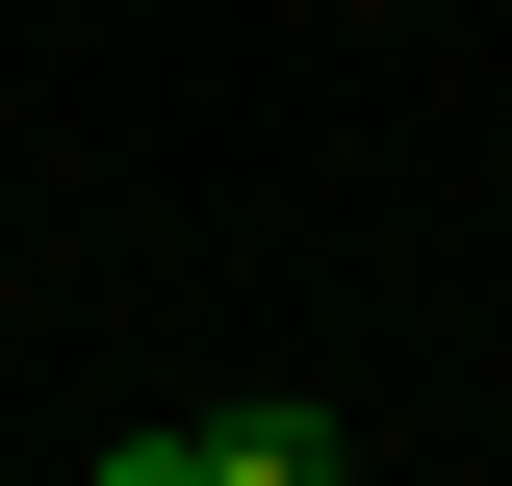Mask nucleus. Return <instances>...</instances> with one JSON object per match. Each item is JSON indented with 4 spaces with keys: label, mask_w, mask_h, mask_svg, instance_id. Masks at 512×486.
Listing matches in <instances>:
<instances>
[{
    "label": "nucleus",
    "mask_w": 512,
    "mask_h": 486,
    "mask_svg": "<svg viewBox=\"0 0 512 486\" xmlns=\"http://www.w3.org/2000/svg\"><path fill=\"white\" fill-rule=\"evenodd\" d=\"M205 461L231 486H333V410H205Z\"/></svg>",
    "instance_id": "1"
},
{
    "label": "nucleus",
    "mask_w": 512,
    "mask_h": 486,
    "mask_svg": "<svg viewBox=\"0 0 512 486\" xmlns=\"http://www.w3.org/2000/svg\"><path fill=\"white\" fill-rule=\"evenodd\" d=\"M103 486H231V461H205V435H128V461H103Z\"/></svg>",
    "instance_id": "2"
}]
</instances>
